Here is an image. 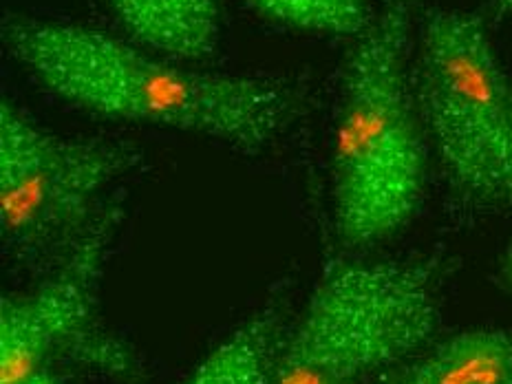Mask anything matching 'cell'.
Returning a JSON list of instances; mask_svg holds the SVG:
<instances>
[{"mask_svg":"<svg viewBox=\"0 0 512 384\" xmlns=\"http://www.w3.org/2000/svg\"><path fill=\"white\" fill-rule=\"evenodd\" d=\"M488 16L493 20L512 16V0H488Z\"/></svg>","mask_w":512,"mask_h":384,"instance_id":"obj_12","label":"cell"},{"mask_svg":"<svg viewBox=\"0 0 512 384\" xmlns=\"http://www.w3.org/2000/svg\"><path fill=\"white\" fill-rule=\"evenodd\" d=\"M142 162L135 146L51 133L16 102L0 104V230L18 259L58 263Z\"/></svg>","mask_w":512,"mask_h":384,"instance_id":"obj_5","label":"cell"},{"mask_svg":"<svg viewBox=\"0 0 512 384\" xmlns=\"http://www.w3.org/2000/svg\"><path fill=\"white\" fill-rule=\"evenodd\" d=\"M276 23L323 36L356 38L371 18L367 0H245Z\"/></svg>","mask_w":512,"mask_h":384,"instance_id":"obj_10","label":"cell"},{"mask_svg":"<svg viewBox=\"0 0 512 384\" xmlns=\"http://www.w3.org/2000/svg\"><path fill=\"white\" fill-rule=\"evenodd\" d=\"M371 384H512V327H473L426 345Z\"/></svg>","mask_w":512,"mask_h":384,"instance_id":"obj_7","label":"cell"},{"mask_svg":"<svg viewBox=\"0 0 512 384\" xmlns=\"http://www.w3.org/2000/svg\"><path fill=\"white\" fill-rule=\"evenodd\" d=\"M25 384H64V382L56 376V371L47 369V371L36 373V376H31Z\"/></svg>","mask_w":512,"mask_h":384,"instance_id":"obj_13","label":"cell"},{"mask_svg":"<svg viewBox=\"0 0 512 384\" xmlns=\"http://www.w3.org/2000/svg\"><path fill=\"white\" fill-rule=\"evenodd\" d=\"M0 38L42 87L109 120L173 128L259 153L296 117L298 98L281 82L190 71L93 27L5 14Z\"/></svg>","mask_w":512,"mask_h":384,"instance_id":"obj_1","label":"cell"},{"mask_svg":"<svg viewBox=\"0 0 512 384\" xmlns=\"http://www.w3.org/2000/svg\"><path fill=\"white\" fill-rule=\"evenodd\" d=\"M422 0H378L354 38L334 135V226L349 250L389 241L418 215L429 140L415 100Z\"/></svg>","mask_w":512,"mask_h":384,"instance_id":"obj_2","label":"cell"},{"mask_svg":"<svg viewBox=\"0 0 512 384\" xmlns=\"http://www.w3.org/2000/svg\"><path fill=\"white\" fill-rule=\"evenodd\" d=\"M418 34L415 100L448 190L473 210L512 212V80L488 20L437 7Z\"/></svg>","mask_w":512,"mask_h":384,"instance_id":"obj_4","label":"cell"},{"mask_svg":"<svg viewBox=\"0 0 512 384\" xmlns=\"http://www.w3.org/2000/svg\"><path fill=\"white\" fill-rule=\"evenodd\" d=\"M442 285L437 256H334L305 312L285 332L270 384L376 380L431 343L440 325Z\"/></svg>","mask_w":512,"mask_h":384,"instance_id":"obj_3","label":"cell"},{"mask_svg":"<svg viewBox=\"0 0 512 384\" xmlns=\"http://www.w3.org/2000/svg\"><path fill=\"white\" fill-rule=\"evenodd\" d=\"M140 47L177 62L210 58L219 45L217 0H104Z\"/></svg>","mask_w":512,"mask_h":384,"instance_id":"obj_8","label":"cell"},{"mask_svg":"<svg viewBox=\"0 0 512 384\" xmlns=\"http://www.w3.org/2000/svg\"><path fill=\"white\" fill-rule=\"evenodd\" d=\"M499 281L504 283L506 290L512 294V243L508 245V250L499 261Z\"/></svg>","mask_w":512,"mask_h":384,"instance_id":"obj_11","label":"cell"},{"mask_svg":"<svg viewBox=\"0 0 512 384\" xmlns=\"http://www.w3.org/2000/svg\"><path fill=\"white\" fill-rule=\"evenodd\" d=\"M124 219L122 197H113L91 230L51 265L27 294L0 303V384H25L56 362H76L106 376L135 382L142 365L100 316V281Z\"/></svg>","mask_w":512,"mask_h":384,"instance_id":"obj_6","label":"cell"},{"mask_svg":"<svg viewBox=\"0 0 512 384\" xmlns=\"http://www.w3.org/2000/svg\"><path fill=\"white\" fill-rule=\"evenodd\" d=\"M283 338V307H265L212 349L181 384H270Z\"/></svg>","mask_w":512,"mask_h":384,"instance_id":"obj_9","label":"cell"}]
</instances>
